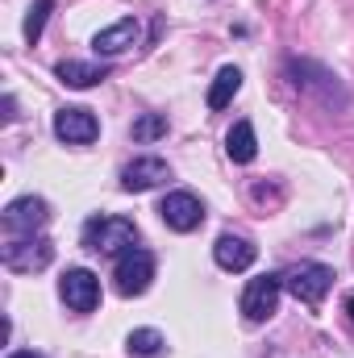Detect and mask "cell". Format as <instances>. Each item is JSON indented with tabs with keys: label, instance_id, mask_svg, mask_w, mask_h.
I'll return each mask as SVG.
<instances>
[{
	"label": "cell",
	"instance_id": "3957f363",
	"mask_svg": "<svg viewBox=\"0 0 354 358\" xmlns=\"http://www.w3.org/2000/svg\"><path fill=\"white\" fill-rule=\"evenodd\" d=\"M283 287L300 300V304H321L334 287V271L325 263H296V267L283 275Z\"/></svg>",
	"mask_w": 354,
	"mask_h": 358
},
{
	"label": "cell",
	"instance_id": "d6986e66",
	"mask_svg": "<svg viewBox=\"0 0 354 358\" xmlns=\"http://www.w3.org/2000/svg\"><path fill=\"white\" fill-rule=\"evenodd\" d=\"M50 8H55V0H34V4H29V13H25V38H29V42H38V38H42Z\"/></svg>",
	"mask_w": 354,
	"mask_h": 358
},
{
	"label": "cell",
	"instance_id": "ba28073f",
	"mask_svg": "<svg viewBox=\"0 0 354 358\" xmlns=\"http://www.w3.org/2000/svg\"><path fill=\"white\" fill-rule=\"evenodd\" d=\"M159 217H163L167 229L192 234V229L204 221V204H200V196H192V192H167V200L159 204Z\"/></svg>",
	"mask_w": 354,
	"mask_h": 358
},
{
	"label": "cell",
	"instance_id": "2e32d148",
	"mask_svg": "<svg viewBox=\"0 0 354 358\" xmlns=\"http://www.w3.org/2000/svg\"><path fill=\"white\" fill-rule=\"evenodd\" d=\"M238 92H242V71L238 67H221L217 80H213V88H208V108H225Z\"/></svg>",
	"mask_w": 354,
	"mask_h": 358
},
{
	"label": "cell",
	"instance_id": "9c48e42d",
	"mask_svg": "<svg viewBox=\"0 0 354 358\" xmlns=\"http://www.w3.org/2000/svg\"><path fill=\"white\" fill-rule=\"evenodd\" d=\"M59 296L67 300V308H76V313H92V308L100 304V279H96L92 271L76 267V271H67V275L59 279Z\"/></svg>",
	"mask_w": 354,
	"mask_h": 358
},
{
	"label": "cell",
	"instance_id": "7a4b0ae2",
	"mask_svg": "<svg viewBox=\"0 0 354 358\" xmlns=\"http://www.w3.org/2000/svg\"><path fill=\"white\" fill-rule=\"evenodd\" d=\"M55 259V246L42 238V234H25V238H8L4 250H0V263L8 271H21V275H34V271L50 267Z\"/></svg>",
	"mask_w": 354,
	"mask_h": 358
},
{
	"label": "cell",
	"instance_id": "4fadbf2b",
	"mask_svg": "<svg viewBox=\"0 0 354 358\" xmlns=\"http://www.w3.org/2000/svg\"><path fill=\"white\" fill-rule=\"evenodd\" d=\"M138 21L134 17H125V21H117V25H108V29H100L96 38H92V46H96V55H104V59H117V55H125L129 46H138Z\"/></svg>",
	"mask_w": 354,
	"mask_h": 358
},
{
	"label": "cell",
	"instance_id": "6da1fadb",
	"mask_svg": "<svg viewBox=\"0 0 354 358\" xmlns=\"http://www.w3.org/2000/svg\"><path fill=\"white\" fill-rule=\"evenodd\" d=\"M134 242H138V229L125 217H92L84 225V246L96 255H125L134 250Z\"/></svg>",
	"mask_w": 354,
	"mask_h": 358
},
{
	"label": "cell",
	"instance_id": "5bb4252c",
	"mask_svg": "<svg viewBox=\"0 0 354 358\" xmlns=\"http://www.w3.org/2000/svg\"><path fill=\"white\" fill-rule=\"evenodd\" d=\"M55 76H59L63 84H71V88H92V84H100V80L108 76V67H104V63H80V59H63V63L55 67Z\"/></svg>",
	"mask_w": 354,
	"mask_h": 358
},
{
	"label": "cell",
	"instance_id": "277c9868",
	"mask_svg": "<svg viewBox=\"0 0 354 358\" xmlns=\"http://www.w3.org/2000/svg\"><path fill=\"white\" fill-rule=\"evenodd\" d=\"M46 221H50V204H46L42 196H17V200L4 208V217H0L4 234H13V238L42 234V225H46Z\"/></svg>",
	"mask_w": 354,
	"mask_h": 358
},
{
	"label": "cell",
	"instance_id": "7c38bea8",
	"mask_svg": "<svg viewBox=\"0 0 354 358\" xmlns=\"http://www.w3.org/2000/svg\"><path fill=\"white\" fill-rule=\"evenodd\" d=\"M292 71H300V76H309V80H292L296 88L304 92H321V104H346V92H342V84L330 76V71H321V67H313V63H288Z\"/></svg>",
	"mask_w": 354,
	"mask_h": 358
},
{
	"label": "cell",
	"instance_id": "ac0fdd59",
	"mask_svg": "<svg viewBox=\"0 0 354 358\" xmlns=\"http://www.w3.org/2000/svg\"><path fill=\"white\" fill-rule=\"evenodd\" d=\"M155 138H167V117L163 113H146L134 121V142H155Z\"/></svg>",
	"mask_w": 354,
	"mask_h": 358
},
{
	"label": "cell",
	"instance_id": "30bf717a",
	"mask_svg": "<svg viewBox=\"0 0 354 358\" xmlns=\"http://www.w3.org/2000/svg\"><path fill=\"white\" fill-rule=\"evenodd\" d=\"M213 259H217V267H221V271H246L255 259H259V250H255V242H250V238L221 234V238H217V246H213Z\"/></svg>",
	"mask_w": 354,
	"mask_h": 358
},
{
	"label": "cell",
	"instance_id": "52a82bcc",
	"mask_svg": "<svg viewBox=\"0 0 354 358\" xmlns=\"http://www.w3.org/2000/svg\"><path fill=\"white\" fill-rule=\"evenodd\" d=\"M55 134H59L67 146H88V142L100 138V121H96L92 108L71 104V108H59V113H55Z\"/></svg>",
	"mask_w": 354,
	"mask_h": 358
},
{
	"label": "cell",
	"instance_id": "8992f818",
	"mask_svg": "<svg viewBox=\"0 0 354 358\" xmlns=\"http://www.w3.org/2000/svg\"><path fill=\"white\" fill-rule=\"evenodd\" d=\"M113 279H117V292H121V296H142V292L150 287V279H155V259L134 246V250H125V255L117 259Z\"/></svg>",
	"mask_w": 354,
	"mask_h": 358
},
{
	"label": "cell",
	"instance_id": "5b68a950",
	"mask_svg": "<svg viewBox=\"0 0 354 358\" xmlns=\"http://www.w3.org/2000/svg\"><path fill=\"white\" fill-rule=\"evenodd\" d=\"M279 292H283V275H259V279L246 283V292H242V313H246L250 325H263L267 317H275Z\"/></svg>",
	"mask_w": 354,
	"mask_h": 358
},
{
	"label": "cell",
	"instance_id": "e0dca14e",
	"mask_svg": "<svg viewBox=\"0 0 354 358\" xmlns=\"http://www.w3.org/2000/svg\"><path fill=\"white\" fill-rule=\"evenodd\" d=\"M163 346H167V342H163L159 329H134V334H129V355H138V358H155Z\"/></svg>",
	"mask_w": 354,
	"mask_h": 358
},
{
	"label": "cell",
	"instance_id": "9a60e30c",
	"mask_svg": "<svg viewBox=\"0 0 354 358\" xmlns=\"http://www.w3.org/2000/svg\"><path fill=\"white\" fill-rule=\"evenodd\" d=\"M225 155H229L234 163H255L259 142H255V125H250V121H238V125L229 129V138H225Z\"/></svg>",
	"mask_w": 354,
	"mask_h": 358
},
{
	"label": "cell",
	"instance_id": "8fae6325",
	"mask_svg": "<svg viewBox=\"0 0 354 358\" xmlns=\"http://www.w3.org/2000/svg\"><path fill=\"white\" fill-rule=\"evenodd\" d=\"M171 179V167L163 163V159H134L125 171H121V187L125 192H150V187H159V183H167Z\"/></svg>",
	"mask_w": 354,
	"mask_h": 358
},
{
	"label": "cell",
	"instance_id": "44dd1931",
	"mask_svg": "<svg viewBox=\"0 0 354 358\" xmlns=\"http://www.w3.org/2000/svg\"><path fill=\"white\" fill-rule=\"evenodd\" d=\"M8 358H42V355H34V350H21V355H8Z\"/></svg>",
	"mask_w": 354,
	"mask_h": 358
},
{
	"label": "cell",
	"instance_id": "ffe728a7",
	"mask_svg": "<svg viewBox=\"0 0 354 358\" xmlns=\"http://www.w3.org/2000/svg\"><path fill=\"white\" fill-rule=\"evenodd\" d=\"M346 317H351V325H354V292L346 296Z\"/></svg>",
	"mask_w": 354,
	"mask_h": 358
}]
</instances>
